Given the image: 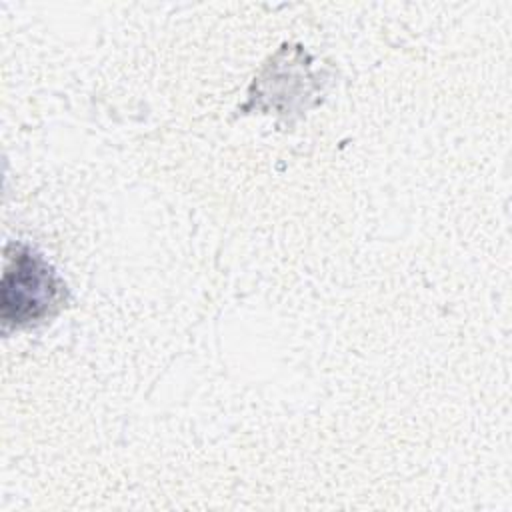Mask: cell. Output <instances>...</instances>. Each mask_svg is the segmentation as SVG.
<instances>
[{
    "mask_svg": "<svg viewBox=\"0 0 512 512\" xmlns=\"http://www.w3.org/2000/svg\"><path fill=\"white\" fill-rule=\"evenodd\" d=\"M0 286V318L6 328H34L54 318L68 298L64 280L30 246L8 244Z\"/></svg>",
    "mask_w": 512,
    "mask_h": 512,
    "instance_id": "obj_1",
    "label": "cell"
}]
</instances>
